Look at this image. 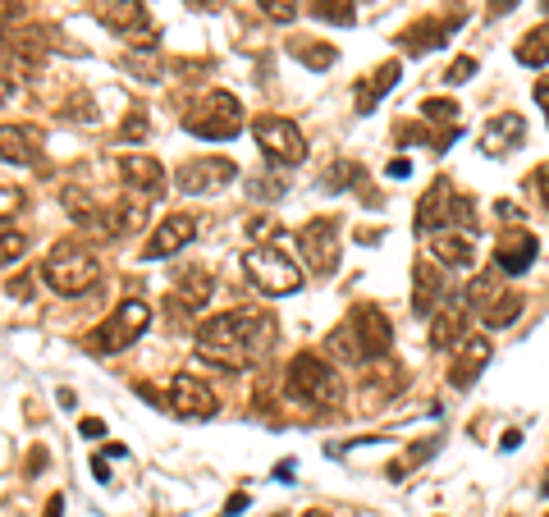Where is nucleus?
Here are the masks:
<instances>
[{
  "mask_svg": "<svg viewBox=\"0 0 549 517\" xmlns=\"http://www.w3.org/2000/svg\"><path fill=\"white\" fill-rule=\"evenodd\" d=\"M517 444H522V435H517V431H504V440H499V449H517Z\"/></svg>",
  "mask_w": 549,
  "mask_h": 517,
  "instance_id": "a18cd8bd",
  "label": "nucleus"
},
{
  "mask_svg": "<svg viewBox=\"0 0 549 517\" xmlns=\"http://www.w3.org/2000/svg\"><path fill=\"white\" fill-rule=\"evenodd\" d=\"M165 408H170L174 417L206 421V417H216V394H211V389H206L197 376L179 371V376L170 380V394H165Z\"/></svg>",
  "mask_w": 549,
  "mask_h": 517,
  "instance_id": "9b49d317",
  "label": "nucleus"
},
{
  "mask_svg": "<svg viewBox=\"0 0 549 517\" xmlns=\"http://www.w3.org/2000/svg\"><path fill=\"white\" fill-rule=\"evenodd\" d=\"M238 179V165L225 161V156H202V161H183L179 174H174V188L188 197H206V193H220Z\"/></svg>",
  "mask_w": 549,
  "mask_h": 517,
  "instance_id": "1a4fd4ad",
  "label": "nucleus"
},
{
  "mask_svg": "<svg viewBox=\"0 0 549 517\" xmlns=\"http://www.w3.org/2000/svg\"><path fill=\"white\" fill-rule=\"evenodd\" d=\"M97 19L106 23L115 37L133 46H151L156 42V28H151V14L142 0H97Z\"/></svg>",
  "mask_w": 549,
  "mask_h": 517,
  "instance_id": "6e6552de",
  "label": "nucleus"
},
{
  "mask_svg": "<svg viewBox=\"0 0 549 517\" xmlns=\"http://www.w3.org/2000/svg\"><path fill=\"white\" fill-rule=\"evenodd\" d=\"M513 10H517V0H490V19H504Z\"/></svg>",
  "mask_w": 549,
  "mask_h": 517,
  "instance_id": "79ce46f5",
  "label": "nucleus"
},
{
  "mask_svg": "<svg viewBox=\"0 0 549 517\" xmlns=\"http://www.w3.org/2000/svg\"><path fill=\"white\" fill-rule=\"evenodd\" d=\"M517 60L531 69H540L549 60V23H540L536 33H527L522 42H517Z\"/></svg>",
  "mask_w": 549,
  "mask_h": 517,
  "instance_id": "7c9ffc66",
  "label": "nucleus"
},
{
  "mask_svg": "<svg viewBox=\"0 0 549 517\" xmlns=\"http://www.w3.org/2000/svg\"><path fill=\"white\" fill-rule=\"evenodd\" d=\"M257 5L275 23H293V19H298V10H302V0H257Z\"/></svg>",
  "mask_w": 549,
  "mask_h": 517,
  "instance_id": "f704fd0d",
  "label": "nucleus"
},
{
  "mask_svg": "<svg viewBox=\"0 0 549 517\" xmlns=\"http://www.w3.org/2000/svg\"><path fill=\"white\" fill-rule=\"evenodd\" d=\"M124 133H129V138H142V133H147V124L133 115V119H124Z\"/></svg>",
  "mask_w": 549,
  "mask_h": 517,
  "instance_id": "37998d69",
  "label": "nucleus"
},
{
  "mask_svg": "<svg viewBox=\"0 0 549 517\" xmlns=\"http://www.w3.org/2000/svg\"><path fill=\"white\" fill-rule=\"evenodd\" d=\"M325 353L339 362V367H357V362H366V353H362V344H357V334H353V325H334V334L325 339Z\"/></svg>",
  "mask_w": 549,
  "mask_h": 517,
  "instance_id": "a878e982",
  "label": "nucleus"
},
{
  "mask_svg": "<svg viewBox=\"0 0 549 517\" xmlns=\"http://www.w3.org/2000/svg\"><path fill=\"white\" fill-rule=\"evenodd\" d=\"M220 5H225V0H220Z\"/></svg>",
  "mask_w": 549,
  "mask_h": 517,
  "instance_id": "13d9d810",
  "label": "nucleus"
},
{
  "mask_svg": "<svg viewBox=\"0 0 549 517\" xmlns=\"http://www.w3.org/2000/svg\"><path fill=\"white\" fill-rule=\"evenodd\" d=\"M499 293H504V289H499V275H495V270H485V275H472V284H467V293H463L467 312L481 316L485 307H490V302L499 298Z\"/></svg>",
  "mask_w": 549,
  "mask_h": 517,
  "instance_id": "c85d7f7f",
  "label": "nucleus"
},
{
  "mask_svg": "<svg viewBox=\"0 0 549 517\" xmlns=\"http://www.w3.org/2000/svg\"><path fill=\"white\" fill-rule=\"evenodd\" d=\"M522 307H527V298H522V293H517V289H504V293H499V298H495V302H490V307H485V312H481L485 330H504V325H513L517 316H522Z\"/></svg>",
  "mask_w": 549,
  "mask_h": 517,
  "instance_id": "393cba45",
  "label": "nucleus"
},
{
  "mask_svg": "<svg viewBox=\"0 0 549 517\" xmlns=\"http://www.w3.org/2000/svg\"><path fill=\"white\" fill-rule=\"evenodd\" d=\"M399 74H403L399 60H385V65L366 78V83H357V115H371V110H376V101L385 97L394 83H399Z\"/></svg>",
  "mask_w": 549,
  "mask_h": 517,
  "instance_id": "5701e85b",
  "label": "nucleus"
},
{
  "mask_svg": "<svg viewBox=\"0 0 549 517\" xmlns=\"http://www.w3.org/2000/svg\"><path fill=\"white\" fill-rule=\"evenodd\" d=\"M444 302V275L440 261H417L412 270V312L417 316H435Z\"/></svg>",
  "mask_w": 549,
  "mask_h": 517,
  "instance_id": "6ab92c4d",
  "label": "nucleus"
},
{
  "mask_svg": "<svg viewBox=\"0 0 549 517\" xmlns=\"http://www.w3.org/2000/svg\"><path fill=\"white\" fill-rule=\"evenodd\" d=\"M252 193H257V197H280L284 184H280V179H275V184H270V179H257V188H252Z\"/></svg>",
  "mask_w": 549,
  "mask_h": 517,
  "instance_id": "a19ab883",
  "label": "nucleus"
},
{
  "mask_svg": "<svg viewBox=\"0 0 549 517\" xmlns=\"http://www.w3.org/2000/svg\"><path fill=\"white\" fill-rule=\"evenodd\" d=\"M174 298H179L183 312H202L206 298H211V275H206V270H193V275H183V284L174 289Z\"/></svg>",
  "mask_w": 549,
  "mask_h": 517,
  "instance_id": "cd10ccee",
  "label": "nucleus"
},
{
  "mask_svg": "<svg viewBox=\"0 0 549 517\" xmlns=\"http://www.w3.org/2000/svg\"><path fill=\"white\" fill-rule=\"evenodd\" d=\"M307 10H312V19L339 23V28L353 23V5H348V0H307Z\"/></svg>",
  "mask_w": 549,
  "mask_h": 517,
  "instance_id": "2f4dec72",
  "label": "nucleus"
},
{
  "mask_svg": "<svg viewBox=\"0 0 549 517\" xmlns=\"http://www.w3.org/2000/svg\"><path fill=\"white\" fill-rule=\"evenodd\" d=\"M453 206H458V193H453L449 179H435L426 188V197L417 202V234H440L444 225H453Z\"/></svg>",
  "mask_w": 549,
  "mask_h": 517,
  "instance_id": "2eb2a0df",
  "label": "nucleus"
},
{
  "mask_svg": "<svg viewBox=\"0 0 549 517\" xmlns=\"http://www.w3.org/2000/svg\"><path fill=\"white\" fill-rule=\"evenodd\" d=\"M490 353H495L490 334H467L463 344H458V357H453V367H449V385H453V389H472L476 376H481V371L490 367Z\"/></svg>",
  "mask_w": 549,
  "mask_h": 517,
  "instance_id": "4468645a",
  "label": "nucleus"
},
{
  "mask_svg": "<svg viewBox=\"0 0 549 517\" xmlns=\"http://www.w3.org/2000/svg\"><path fill=\"white\" fill-rule=\"evenodd\" d=\"M243 270H248V280L257 284L261 293H270V298H284V293H298L302 289V270L293 266V261L275 248V243H270V248H248Z\"/></svg>",
  "mask_w": 549,
  "mask_h": 517,
  "instance_id": "423d86ee",
  "label": "nucleus"
},
{
  "mask_svg": "<svg viewBox=\"0 0 549 517\" xmlns=\"http://www.w3.org/2000/svg\"><path fill=\"white\" fill-rule=\"evenodd\" d=\"M289 55L298 60V65H307V69H330L334 60H339V51H334V46L312 42V37H293V42H289Z\"/></svg>",
  "mask_w": 549,
  "mask_h": 517,
  "instance_id": "bb28decb",
  "label": "nucleus"
},
{
  "mask_svg": "<svg viewBox=\"0 0 549 517\" xmlns=\"http://www.w3.org/2000/svg\"><path fill=\"white\" fill-rule=\"evenodd\" d=\"M5 101H10V83H5V78H0V106H5Z\"/></svg>",
  "mask_w": 549,
  "mask_h": 517,
  "instance_id": "603ef678",
  "label": "nucleus"
},
{
  "mask_svg": "<svg viewBox=\"0 0 549 517\" xmlns=\"http://www.w3.org/2000/svg\"><path fill=\"white\" fill-rule=\"evenodd\" d=\"M431 257L440 261V266H458L467 270L476 261V248H472V238L458 234V229H440V234L431 238Z\"/></svg>",
  "mask_w": 549,
  "mask_h": 517,
  "instance_id": "412c9836",
  "label": "nucleus"
},
{
  "mask_svg": "<svg viewBox=\"0 0 549 517\" xmlns=\"http://www.w3.org/2000/svg\"><path fill=\"white\" fill-rule=\"evenodd\" d=\"M540 10H545V14H549V0H540Z\"/></svg>",
  "mask_w": 549,
  "mask_h": 517,
  "instance_id": "5fc2aeb1",
  "label": "nucleus"
},
{
  "mask_svg": "<svg viewBox=\"0 0 549 517\" xmlns=\"http://www.w3.org/2000/svg\"><path fill=\"white\" fill-rule=\"evenodd\" d=\"M0 161L10 165H33L37 161V138L19 124H0Z\"/></svg>",
  "mask_w": 549,
  "mask_h": 517,
  "instance_id": "b1692460",
  "label": "nucleus"
},
{
  "mask_svg": "<svg viewBox=\"0 0 549 517\" xmlns=\"http://www.w3.org/2000/svg\"><path fill=\"white\" fill-rule=\"evenodd\" d=\"M453 23H463V19H421V23H412L408 33L399 37L403 51L421 55V51H435V46H444V37L453 33Z\"/></svg>",
  "mask_w": 549,
  "mask_h": 517,
  "instance_id": "4be33fe9",
  "label": "nucleus"
},
{
  "mask_svg": "<svg viewBox=\"0 0 549 517\" xmlns=\"http://www.w3.org/2000/svg\"><path fill=\"white\" fill-rule=\"evenodd\" d=\"M302 261L312 266V275H334L339 266V225L334 220H312V225L298 234Z\"/></svg>",
  "mask_w": 549,
  "mask_h": 517,
  "instance_id": "9d476101",
  "label": "nucleus"
},
{
  "mask_svg": "<svg viewBox=\"0 0 549 517\" xmlns=\"http://www.w3.org/2000/svg\"><path fill=\"white\" fill-rule=\"evenodd\" d=\"M545 517H549V513H545Z\"/></svg>",
  "mask_w": 549,
  "mask_h": 517,
  "instance_id": "bf43d9fd",
  "label": "nucleus"
},
{
  "mask_svg": "<svg viewBox=\"0 0 549 517\" xmlns=\"http://www.w3.org/2000/svg\"><path fill=\"white\" fill-rule=\"evenodd\" d=\"M10 5H14V0H0V19H5V14H10Z\"/></svg>",
  "mask_w": 549,
  "mask_h": 517,
  "instance_id": "864d4df0",
  "label": "nucleus"
},
{
  "mask_svg": "<svg viewBox=\"0 0 549 517\" xmlns=\"http://www.w3.org/2000/svg\"><path fill=\"white\" fill-rule=\"evenodd\" d=\"M238 508H248V495H229V504H225V513H238Z\"/></svg>",
  "mask_w": 549,
  "mask_h": 517,
  "instance_id": "49530a36",
  "label": "nucleus"
},
{
  "mask_svg": "<svg viewBox=\"0 0 549 517\" xmlns=\"http://www.w3.org/2000/svg\"><path fill=\"white\" fill-rule=\"evenodd\" d=\"M289 394L307 408H334L344 399V380H339L334 362H325L321 353H298L289 362Z\"/></svg>",
  "mask_w": 549,
  "mask_h": 517,
  "instance_id": "f03ea898",
  "label": "nucleus"
},
{
  "mask_svg": "<svg viewBox=\"0 0 549 517\" xmlns=\"http://www.w3.org/2000/svg\"><path fill=\"white\" fill-rule=\"evenodd\" d=\"M536 252H540V243L531 229H504L495 243V266L504 270V275H522V270H531Z\"/></svg>",
  "mask_w": 549,
  "mask_h": 517,
  "instance_id": "f3484780",
  "label": "nucleus"
},
{
  "mask_svg": "<svg viewBox=\"0 0 549 517\" xmlns=\"http://www.w3.org/2000/svg\"><path fill=\"white\" fill-rule=\"evenodd\" d=\"M60 513H65V499L55 495V499H51V504H46V517H60Z\"/></svg>",
  "mask_w": 549,
  "mask_h": 517,
  "instance_id": "09e8293b",
  "label": "nucleus"
},
{
  "mask_svg": "<svg viewBox=\"0 0 549 517\" xmlns=\"http://www.w3.org/2000/svg\"><path fill=\"white\" fill-rule=\"evenodd\" d=\"M19 206H23V193H19V188H5V184H0V220L10 216V211H19Z\"/></svg>",
  "mask_w": 549,
  "mask_h": 517,
  "instance_id": "e433bc0d",
  "label": "nucleus"
},
{
  "mask_svg": "<svg viewBox=\"0 0 549 517\" xmlns=\"http://www.w3.org/2000/svg\"><path fill=\"white\" fill-rule=\"evenodd\" d=\"M119 179H124L129 193H138V197L165 193V170H161V161H151L147 151H129V156H119Z\"/></svg>",
  "mask_w": 549,
  "mask_h": 517,
  "instance_id": "dca6fc26",
  "label": "nucleus"
},
{
  "mask_svg": "<svg viewBox=\"0 0 549 517\" xmlns=\"http://www.w3.org/2000/svg\"><path fill=\"white\" fill-rule=\"evenodd\" d=\"M28 289H33V284L23 280V275H19V280H10V298H28Z\"/></svg>",
  "mask_w": 549,
  "mask_h": 517,
  "instance_id": "c03bdc74",
  "label": "nucleus"
},
{
  "mask_svg": "<svg viewBox=\"0 0 549 517\" xmlns=\"http://www.w3.org/2000/svg\"><path fill=\"white\" fill-rule=\"evenodd\" d=\"M188 5H197V10H220V0H188Z\"/></svg>",
  "mask_w": 549,
  "mask_h": 517,
  "instance_id": "3c124183",
  "label": "nucleus"
},
{
  "mask_svg": "<svg viewBox=\"0 0 549 517\" xmlns=\"http://www.w3.org/2000/svg\"><path fill=\"white\" fill-rule=\"evenodd\" d=\"M23 252H28V238L19 234V229H10L5 220H0V266H10V261H19Z\"/></svg>",
  "mask_w": 549,
  "mask_h": 517,
  "instance_id": "473e14b6",
  "label": "nucleus"
},
{
  "mask_svg": "<svg viewBox=\"0 0 549 517\" xmlns=\"http://www.w3.org/2000/svg\"><path fill=\"white\" fill-rule=\"evenodd\" d=\"M527 184H536V193H540V202H545V211H549V165H540L536 174H531Z\"/></svg>",
  "mask_w": 549,
  "mask_h": 517,
  "instance_id": "4c0bfd02",
  "label": "nucleus"
},
{
  "mask_svg": "<svg viewBox=\"0 0 549 517\" xmlns=\"http://www.w3.org/2000/svg\"><path fill=\"white\" fill-rule=\"evenodd\" d=\"M536 101H540V115L549 124V78H536Z\"/></svg>",
  "mask_w": 549,
  "mask_h": 517,
  "instance_id": "ea45409f",
  "label": "nucleus"
},
{
  "mask_svg": "<svg viewBox=\"0 0 549 517\" xmlns=\"http://www.w3.org/2000/svg\"><path fill=\"white\" fill-rule=\"evenodd\" d=\"M467 325H472L467 302H458V298L440 302V312L431 316V348H458L467 339Z\"/></svg>",
  "mask_w": 549,
  "mask_h": 517,
  "instance_id": "a211bd4d",
  "label": "nucleus"
},
{
  "mask_svg": "<svg viewBox=\"0 0 549 517\" xmlns=\"http://www.w3.org/2000/svg\"><path fill=\"white\" fill-rule=\"evenodd\" d=\"M147 321H151V307H147V302H138V298L119 302L115 312H110L106 321L97 325V330L87 334V348H92V353H124V348H129L133 339L147 330Z\"/></svg>",
  "mask_w": 549,
  "mask_h": 517,
  "instance_id": "39448f33",
  "label": "nucleus"
},
{
  "mask_svg": "<svg viewBox=\"0 0 549 517\" xmlns=\"http://www.w3.org/2000/svg\"><path fill=\"white\" fill-rule=\"evenodd\" d=\"M252 138H257V147L266 151L275 165H298L302 156H307V138H302V129L284 115H261L257 124H252Z\"/></svg>",
  "mask_w": 549,
  "mask_h": 517,
  "instance_id": "0eeeda50",
  "label": "nucleus"
},
{
  "mask_svg": "<svg viewBox=\"0 0 549 517\" xmlns=\"http://www.w3.org/2000/svg\"><path fill=\"white\" fill-rule=\"evenodd\" d=\"M458 101H449V97H431V101H421V119L426 124H440L444 133H458Z\"/></svg>",
  "mask_w": 549,
  "mask_h": 517,
  "instance_id": "c756f323",
  "label": "nucleus"
},
{
  "mask_svg": "<svg viewBox=\"0 0 549 517\" xmlns=\"http://www.w3.org/2000/svg\"><path fill=\"white\" fill-rule=\"evenodd\" d=\"M197 225H202L197 216H165L161 225L151 229L147 248H142V261H161V257H174V252H183V248H188V243L197 238Z\"/></svg>",
  "mask_w": 549,
  "mask_h": 517,
  "instance_id": "ddd939ff",
  "label": "nucleus"
},
{
  "mask_svg": "<svg viewBox=\"0 0 549 517\" xmlns=\"http://www.w3.org/2000/svg\"><path fill=\"white\" fill-rule=\"evenodd\" d=\"M92 472H97L101 481H110V467H106V458H92Z\"/></svg>",
  "mask_w": 549,
  "mask_h": 517,
  "instance_id": "8fccbe9b",
  "label": "nucleus"
},
{
  "mask_svg": "<svg viewBox=\"0 0 549 517\" xmlns=\"http://www.w3.org/2000/svg\"><path fill=\"white\" fill-rule=\"evenodd\" d=\"M307 517H325V513H307Z\"/></svg>",
  "mask_w": 549,
  "mask_h": 517,
  "instance_id": "6e6d98bb",
  "label": "nucleus"
},
{
  "mask_svg": "<svg viewBox=\"0 0 549 517\" xmlns=\"http://www.w3.org/2000/svg\"><path fill=\"white\" fill-rule=\"evenodd\" d=\"M284 229H280V220H270V216H257L248 225V238L252 243H257V248H270V243H275V238H280Z\"/></svg>",
  "mask_w": 549,
  "mask_h": 517,
  "instance_id": "72a5a7b5",
  "label": "nucleus"
},
{
  "mask_svg": "<svg viewBox=\"0 0 549 517\" xmlns=\"http://www.w3.org/2000/svg\"><path fill=\"white\" fill-rule=\"evenodd\" d=\"M275 344V321L257 307H238V312H220L202 321L197 330V353L216 367H248L266 348Z\"/></svg>",
  "mask_w": 549,
  "mask_h": 517,
  "instance_id": "f257e3e1",
  "label": "nucleus"
},
{
  "mask_svg": "<svg viewBox=\"0 0 549 517\" xmlns=\"http://www.w3.org/2000/svg\"><path fill=\"white\" fill-rule=\"evenodd\" d=\"M97 275H101V266H97V257L83 248V243H55L51 252H46V261H42V280L51 284L55 293H87L92 284H97Z\"/></svg>",
  "mask_w": 549,
  "mask_h": 517,
  "instance_id": "7ed1b4c3",
  "label": "nucleus"
},
{
  "mask_svg": "<svg viewBox=\"0 0 549 517\" xmlns=\"http://www.w3.org/2000/svg\"><path fill=\"white\" fill-rule=\"evenodd\" d=\"M408 170H412L408 161H394V165H389V174H394V179H408Z\"/></svg>",
  "mask_w": 549,
  "mask_h": 517,
  "instance_id": "de8ad7c7",
  "label": "nucleus"
},
{
  "mask_svg": "<svg viewBox=\"0 0 549 517\" xmlns=\"http://www.w3.org/2000/svg\"><path fill=\"white\" fill-rule=\"evenodd\" d=\"M522 133H527L522 115H495L490 124H485V133H481V147L490 151V156H508V151L522 142Z\"/></svg>",
  "mask_w": 549,
  "mask_h": 517,
  "instance_id": "aec40b11",
  "label": "nucleus"
},
{
  "mask_svg": "<svg viewBox=\"0 0 549 517\" xmlns=\"http://www.w3.org/2000/svg\"><path fill=\"white\" fill-rule=\"evenodd\" d=\"M348 325H353V334H357V344H362L366 362L385 357L389 344H394V325H389V316L380 312V307H371V302H362V307L348 316Z\"/></svg>",
  "mask_w": 549,
  "mask_h": 517,
  "instance_id": "f8f14e48",
  "label": "nucleus"
},
{
  "mask_svg": "<svg viewBox=\"0 0 549 517\" xmlns=\"http://www.w3.org/2000/svg\"><path fill=\"white\" fill-rule=\"evenodd\" d=\"M183 129L206 142H229L243 133V106H238V97H229V92H206L193 115L183 119Z\"/></svg>",
  "mask_w": 549,
  "mask_h": 517,
  "instance_id": "20e7f679",
  "label": "nucleus"
},
{
  "mask_svg": "<svg viewBox=\"0 0 549 517\" xmlns=\"http://www.w3.org/2000/svg\"><path fill=\"white\" fill-rule=\"evenodd\" d=\"M472 74H476V60H472V55H458V60H453L449 69H444V83L458 87V83H467Z\"/></svg>",
  "mask_w": 549,
  "mask_h": 517,
  "instance_id": "c9c22d12",
  "label": "nucleus"
},
{
  "mask_svg": "<svg viewBox=\"0 0 549 517\" xmlns=\"http://www.w3.org/2000/svg\"><path fill=\"white\" fill-rule=\"evenodd\" d=\"M545 490H549V476H545Z\"/></svg>",
  "mask_w": 549,
  "mask_h": 517,
  "instance_id": "4d7b16f0",
  "label": "nucleus"
},
{
  "mask_svg": "<svg viewBox=\"0 0 549 517\" xmlns=\"http://www.w3.org/2000/svg\"><path fill=\"white\" fill-rule=\"evenodd\" d=\"M78 431H83L87 440H97V435H106V421H101V417H83V421H78Z\"/></svg>",
  "mask_w": 549,
  "mask_h": 517,
  "instance_id": "58836bf2",
  "label": "nucleus"
}]
</instances>
